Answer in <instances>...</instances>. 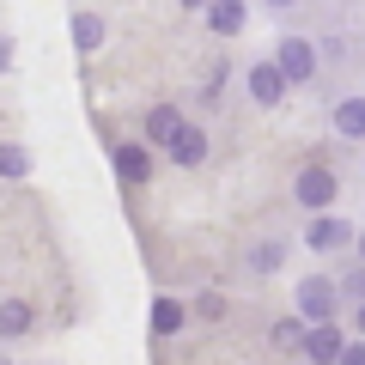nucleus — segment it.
<instances>
[{"label":"nucleus","mask_w":365,"mask_h":365,"mask_svg":"<svg viewBox=\"0 0 365 365\" xmlns=\"http://www.w3.org/2000/svg\"><path fill=\"white\" fill-rule=\"evenodd\" d=\"M359 250H365V244H359Z\"/></svg>","instance_id":"4be33fe9"},{"label":"nucleus","mask_w":365,"mask_h":365,"mask_svg":"<svg viewBox=\"0 0 365 365\" xmlns=\"http://www.w3.org/2000/svg\"><path fill=\"white\" fill-rule=\"evenodd\" d=\"M335 189H341V182L329 177L323 165H311V170L299 177V201H304V207H329V201H335Z\"/></svg>","instance_id":"39448f33"},{"label":"nucleus","mask_w":365,"mask_h":365,"mask_svg":"<svg viewBox=\"0 0 365 365\" xmlns=\"http://www.w3.org/2000/svg\"><path fill=\"white\" fill-rule=\"evenodd\" d=\"M292 79L280 73V61H262V67H250V91H256V104H280V91H287Z\"/></svg>","instance_id":"20e7f679"},{"label":"nucleus","mask_w":365,"mask_h":365,"mask_svg":"<svg viewBox=\"0 0 365 365\" xmlns=\"http://www.w3.org/2000/svg\"><path fill=\"white\" fill-rule=\"evenodd\" d=\"M177 134H182V116H177V110H170V104H158V110H146V140H177Z\"/></svg>","instance_id":"6e6552de"},{"label":"nucleus","mask_w":365,"mask_h":365,"mask_svg":"<svg viewBox=\"0 0 365 365\" xmlns=\"http://www.w3.org/2000/svg\"><path fill=\"white\" fill-rule=\"evenodd\" d=\"M153 329H158V335H177V329H182V311H177L170 299H158V304H153Z\"/></svg>","instance_id":"ddd939ff"},{"label":"nucleus","mask_w":365,"mask_h":365,"mask_svg":"<svg viewBox=\"0 0 365 365\" xmlns=\"http://www.w3.org/2000/svg\"><path fill=\"white\" fill-rule=\"evenodd\" d=\"M170 158H177V165H201V158H207V134H201V128H182L177 140H170Z\"/></svg>","instance_id":"1a4fd4ad"},{"label":"nucleus","mask_w":365,"mask_h":365,"mask_svg":"<svg viewBox=\"0 0 365 365\" xmlns=\"http://www.w3.org/2000/svg\"><path fill=\"white\" fill-rule=\"evenodd\" d=\"M304 237H311V250H341V244L353 237V225H347V220H329V213H323V220H311V232H304Z\"/></svg>","instance_id":"0eeeda50"},{"label":"nucleus","mask_w":365,"mask_h":365,"mask_svg":"<svg viewBox=\"0 0 365 365\" xmlns=\"http://www.w3.org/2000/svg\"><path fill=\"white\" fill-rule=\"evenodd\" d=\"M268 6H292V0H268Z\"/></svg>","instance_id":"aec40b11"},{"label":"nucleus","mask_w":365,"mask_h":365,"mask_svg":"<svg viewBox=\"0 0 365 365\" xmlns=\"http://www.w3.org/2000/svg\"><path fill=\"white\" fill-rule=\"evenodd\" d=\"M341 287H347V292H359V299H365V268H353L347 280H341Z\"/></svg>","instance_id":"a211bd4d"},{"label":"nucleus","mask_w":365,"mask_h":365,"mask_svg":"<svg viewBox=\"0 0 365 365\" xmlns=\"http://www.w3.org/2000/svg\"><path fill=\"white\" fill-rule=\"evenodd\" d=\"M274 61H280V73H287L292 86H299V79H311L317 55H311V43H304V37H287V43H280V55H274Z\"/></svg>","instance_id":"f03ea898"},{"label":"nucleus","mask_w":365,"mask_h":365,"mask_svg":"<svg viewBox=\"0 0 365 365\" xmlns=\"http://www.w3.org/2000/svg\"><path fill=\"white\" fill-rule=\"evenodd\" d=\"M274 341H280V347H304L311 329H304V323H280V329H274Z\"/></svg>","instance_id":"2eb2a0df"},{"label":"nucleus","mask_w":365,"mask_h":365,"mask_svg":"<svg viewBox=\"0 0 365 365\" xmlns=\"http://www.w3.org/2000/svg\"><path fill=\"white\" fill-rule=\"evenodd\" d=\"M207 19H213V31H220V37H232V31L244 25V0H213Z\"/></svg>","instance_id":"9d476101"},{"label":"nucleus","mask_w":365,"mask_h":365,"mask_svg":"<svg viewBox=\"0 0 365 365\" xmlns=\"http://www.w3.org/2000/svg\"><path fill=\"white\" fill-rule=\"evenodd\" d=\"M299 311L311 317V323H329V317H335V287H329V280H299Z\"/></svg>","instance_id":"f257e3e1"},{"label":"nucleus","mask_w":365,"mask_h":365,"mask_svg":"<svg viewBox=\"0 0 365 365\" xmlns=\"http://www.w3.org/2000/svg\"><path fill=\"white\" fill-rule=\"evenodd\" d=\"M304 353H311L317 365H341L347 341H341V329H335V323H317V329H311V341H304Z\"/></svg>","instance_id":"7ed1b4c3"},{"label":"nucleus","mask_w":365,"mask_h":365,"mask_svg":"<svg viewBox=\"0 0 365 365\" xmlns=\"http://www.w3.org/2000/svg\"><path fill=\"white\" fill-rule=\"evenodd\" d=\"M116 177L122 182H146L153 177V153H146V146H116Z\"/></svg>","instance_id":"423d86ee"},{"label":"nucleus","mask_w":365,"mask_h":365,"mask_svg":"<svg viewBox=\"0 0 365 365\" xmlns=\"http://www.w3.org/2000/svg\"><path fill=\"white\" fill-rule=\"evenodd\" d=\"M341 365H365V341H347V353H341Z\"/></svg>","instance_id":"f3484780"},{"label":"nucleus","mask_w":365,"mask_h":365,"mask_svg":"<svg viewBox=\"0 0 365 365\" xmlns=\"http://www.w3.org/2000/svg\"><path fill=\"white\" fill-rule=\"evenodd\" d=\"M359 329H365V304H359Z\"/></svg>","instance_id":"412c9836"},{"label":"nucleus","mask_w":365,"mask_h":365,"mask_svg":"<svg viewBox=\"0 0 365 365\" xmlns=\"http://www.w3.org/2000/svg\"><path fill=\"white\" fill-rule=\"evenodd\" d=\"M182 6H213V0H182Z\"/></svg>","instance_id":"6ab92c4d"},{"label":"nucleus","mask_w":365,"mask_h":365,"mask_svg":"<svg viewBox=\"0 0 365 365\" xmlns=\"http://www.w3.org/2000/svg\"><path fill=\"white\" fill-rule=\"evenodd\" d=\"M25 323H31V311H25L19 299H6V304H0V329H6V335H25Z\"/></svg>","instance_id":"4468645a"},{"label":"nucleus","mask_w":365,"mask_h":365,"mask_svg":"<svg viewBox=\"0 0 365 365\" xmlns=\"http://www.w3.org/2000/svg\"><path fill=\"white\" fill-rule=\"evenodd\" d=\"M335 128L347 134V140H359V134H365V98H347V104L335 110Z\"/></svg>","instance_id":"9b49d317"},{"label":"nucleus","mask_w":365,"mask_h":365,"mask_svg":"<svg viewBox=\"0 0 365 365\" xmlns=\"http://www.w3.org/2000/svg\"><path fill=\"white\" fill-rule=\"evenodd\" d=\"M0 170H6V177H25V153H19V146H6V153H0Z\"/></svg>","instance_id":"dca6fc26"},{"label":"nucleus","mask_w":365,"mask_h":365,"mask_svg":"<svg viewBox=\"0 0 365 365\" xmlns=\"http://www.w3.org/2000/svg\"><path fill=\"white\" fill-rule=\"evenodd\" d=\"M73 43H79V49H98V43H104V25H98L91 13H79L73 19Z\"/></svg>","instance_id":"f8f14e48"}]
</instances>
